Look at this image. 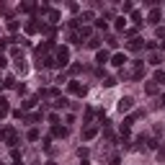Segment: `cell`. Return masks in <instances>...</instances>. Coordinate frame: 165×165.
I'll list each match as a JSON object with an SVG mask.
<instances>
[{"instance_id":"1","label":"cell","mask_w":165,"mask_h":165,"mask_svg":"<svg viewBox=\"0 0 165 165\" xmlns=\"http://www.w3.org/2000/svg\"><path fill=\"white\" fill-rule=\"evenodd\" d=\"M132 98H129V95H124V98H121V101H119V111H121V114H124V111H129V108H132Z\"/></svg>"},{"instance_id":"8","label":"cell","mask_w":165,"mask_h":165,"mask_svg":"<svg viewBox=\"0 0 165 165\" xmlns=\"http://www.w3.org/2000/svg\"><path fill=\"white\" fill-rule=\"evenodd\" d=\"M54 106H57V108H64V106H67V101H64V98H57V103H54Z\"/></svg>"},{"instance_id":"2","label":"cell","mask_w":165,"mask_h":165,"mask_svg":"<svg viewBox=\"0 0 165 165\" xmlns=\"http://www.w3.org/2000/svg\"><path fill=\"white\" fill-rule=\"evenodd\" d=\"M67 57H70V52H67V49H59L57 59H59V64H62V67H64V64H67Z\"/></svg>"},{"instance_id":"3","label":"cell","mask_w":165,"mask_h":165,"mask_svg":"<svg viewBox=\"0 0 165 165\" xmlns=\"http://www.w3.org/2000/svg\"><path fill=\"white\" fill-rule=\"evenodd\" d=\"M70 90H72V93H80V95H82V93H85V88H82V85H77V82H75V80H72V82H70Z\"/></svg>"},{"instance_id":"10","label":"cell","mask_w":165,"mask_h":165,"mask_svg":"<svg viewBox=\"0 0 165 165\" xmlns=\"http://www.w3.org/2000/svg\"><path fill=\"white\" fill-rule=\"evenodd\" d=\"M5 62H8V59L3 57V54H0V67H5Z\"/></svg>"},{"instance_id":"7","label":"cell","mask_w":165,"mask_h":165,"mask_svg":"<svg viewBox=\"0 0 165 165\" xmlns=\"http://www.w3.org/2000/svg\"><path fill=\"white\" fill-rule=\"evenodd\" d=\"M106 59H108V54H106V52H98V62L103 64V62H106Z\"/></svg>"},{"instance_id":"9","label":"cell","mask_w":165,"mask_h":165,"mask_svg":"<svg viewBox=\"0 0 165 165\" xmlns=\"http://www.w3.org/2000/svg\"><path fill=\"white\" fill-rule=\"evenodd\" d=\"M155 77H158V82H165V72H163V70H158V75H155Z\"/></svg>"},{"instance_id":"5","label":"cell","mask_w":165,"mask_h":165,"mask_svg":"<svg viewBox=\"0 0 165 165\" xmlns=\"http://www.w3.org/2000/svg\"><path fill=\"white\" fill-rule=\"evenodd\" d=\"M124 62H127V57H124V54H116V57H114V64H124Z\"/></svg>"},{"instance_id":"6","label":"cell","mask_w":165,"mask_h":165,"mask_svg":"<svg viewBox=\"0 0 165 165\" xmlns=\"http://www.w3.org/2000/svg\"><path fill=\"white\" fill-rule=\"evenodd\" d=\"M150 21H152V23H158V21H160V13L152 10V13H150Z\"/></svg>"},{"instance_id":"11","label":"cell","mask_w":165,"mask_h":165,"mask_svg":"<svg viewBox=\"0 0 165 165\" xmlns=\"http://www.w3.org/2000/svg\"><path fill=\"white\" fill-rule=\"evenodd\" d=\"M160 101H163V103H165V93H163V98H160Z\"/></svg>"},{"instance_id":"4","label":"cell","mask_w":165,"mask_h":165,"mask_svg":"<svg viewBox=\"0 0 165 165\" xmlns=\"http://www.w3.org/2000/svg\"><path fill=\"white\" fill-rule=\"evenodd\" d=\"M82 137H85V140H90V137H95V129H93V127H88L85 132H82Z\"/></svg>"}]
</instances>
